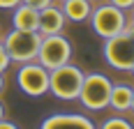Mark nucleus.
<instances>
[{"label": "nucleus", "instance_id": "nucleus-1", "mask_svg": "<svg viewBox=\"0 0 134 129\" xmlns=\"http://www.w3.org/2000/svg\"><path fill=\"white\" fill-rule=\"evenodd\" d=\"M104 60L107 64H111L113 69H125L130 72L134 64V28L127 23L125 30H120L118 35L104 39Z\"/></svg>", "mask_w": 134, "mask_h": 129}, {"label": "nucleus", "instance_id": "nucleus-2", "mask_svg": "<svg viewBox=\"0 0 134 129\" xmlns=\"http://www.w3.org/2000/svg\"><path fill=\"white\" fill-rule=\"evenodd\" d=\"M83 72L74 64H60L49 72V92L53 95L55 99H63V102H74L79 97L81 83H83Z\"/></svg>", "mask_w": 134, "mask_h": 129}, {"label": "nucleus", "instance_id": "nucleus-3", "mask_svg": "<svg viewBox=\"0 0 134 129\" xmlns=\"http://www.w3.org/2000/svg\"><path fill=\"white\" fill-rule=\"evenodd\" d=\"M42 32L40 30H16L7 32V37L2 39V46L7 49L12 62H28V60H37V51H40Z\"/></svg>", "mask_w": 134, "mask_h": 129}, {"label": "nucleus", "instance_id": "nucleus-4", "mask_svg": "<svg viewBox=\"0 0 134 129\" xmlns=\"http://www.w3.org/2000/svg\"><path fill=\"white\" fill-rule=\"evenodd\" d=\"M111 85H113L111 78H107L104 74H99V72L86 74L76 99H79L81 106H86L88 111H102V108H107V106H109Z\"/></svg>", "mask_w": 134, "mask_h": 129}, {"label": "nucleus", "instance_id": "nucleus-5", "mask_svg": "<svg viewBox=\"0 0 134 129\" xmlns=\"http://www.w3.org/2000/svg\"><path fill=\"white\" fill-rule=\"evenodd\" d=\"M88 21H90V26H93L95 35H99L102 39L118 35V32L125 30V26L130 23L125 9L111 5V2H104V5H99V7H95L93 12H90V19H88Z\"/></svg>", "mask_w": 134, "mask_h": 129}, {"label": "nucleus", "instance_id": "nucleus-6", "mask_svg": "<svg viewBox=\"0 0 134 129\" xmlns=\"http://www.w3.org/2000/svg\"><path fill=\"white\" fill-rule=\"evenodd\" d=\"M72 58V44L63 32L55 35H42L40 42V51H37V62L44 64L49 72L60 67V64L69 62Z\"/></svg>", "mask_w": 134, "mask_h": 129}, {"label": "nucleus", "instance_id": "nucleus-7", "mask_svg": "<svg viewBox=\"0 0 134 129\" xmlns=\"http://www.w3.org/2000/svg\"><path fill=\"white\" fill-rule=\"evenodd\" d=\"M16 85L28 97H42L49 92V69L37 60L21 62L19 72H16Z\"/></svg>", "mask_w": 134, "mask_h": 129}, {"label": "nucleus", "instance_id": "nucleus-8", "mask_svg": "<svg viewBox=\"0 0 134 129\" xmlns=\"http://www.w3.org/2000/svg\"><path fill=\"white\" fill-rule=\"evenodd\" d=\"M42 129H93V120L86 115H79V113H55V115H49L42 120Z\"/></svg>", "mask_w": 134, "mask_h": 129}, {"label": "nucleus", "instance_id": "nucleus-9", "mask_svg": "<svg viewBox=\"0 0 134 129\" xmlns=\"http://www.w3.org/2000/svg\"><path fill=\"white\" fill-rule=\"evenodd\" d=\"M65 23H67V19H65V14H63V9L55 7L53 2L40 9V23H37V30H40L42 35H55V32H63V30H65Z\"/></svg>", "mask_w": 134, "mask_h": 129}, {"label": "nucleus", "instance_id": "nucleus-10", "mask_svg": "<svg viewBox=\"0 0 134 129\" xmlns=\"http://www.w3.org/2000/svg\"><path fill=\"white\" fill-rule=\"evenodd\" d=\"M12 28L16 30H37V23H40V9L30 7L26 2H19L12 9Z\"/></svg>", "mask_w": 134, "mask_h": 129}, {"label": "nucleus", "instance_id": "nucleus-11", "mask_svg": "<svg viewBox=\"0 0 134 129\" xmlns=\"http://www.w3.org/2000/svg\"><path fill=\"white\" fill-rule=\"evenodd\" d=\"M63 14H65L67 21L72 23H83L90 19V12H93V5L90 0H63Z\"/></svg>", "mask_w": 134, "mask_h": 129}, {"label": "nucleus", "instance_id": "nucleus-12", "mask_svg": "<svg viewBox=\"0 0 134 129\" xmlns=\"http://www.w3.org/2000/svg\"><path fill=\"white\" fill-rule=\"evenodd\" d=\"M132 92H134V85H130V83H113L111 85V95H109V106L113 111H118V113L130 111Z\"/></svg>", "mask_w": 134, "mask_h": 129}, {"label": "nucleus", "instance_id": "nucleus-13", "mask_svg": "<svg viewBox=\"0 0 134 129\" xmlns=\"http://www.w3.org/2000/svg\"><path fill=\"white\" fill-rule=\"evenodd\" d=\"M134 125L127 118H107L102 122V129H132Z\"/></svg>", "mask_w": 134, "mask_h": 129}, {"label": "nucleus", "instance_id": "nucleus-14", "mask_svg": "<svg viewBox=\"0 0 134 129\" xmlns=\"http://www.w3.org/2000/svg\"><path fill=\"white\" fill-rule=\"evenodd\" d=\"M9 64H12V58H9L7 49H5V46H2V42H0V72H5Z\"/></svg>", "mask_w": 134, "mask_h": 129}, {"label": "nucleus", "instance_id": "nucleus-15", "mask_svg": "<svg viewBox=\"0 0 134 129\" xmlns=\"http://www.w3.org/2000/svg\"><path fill=\"white\" fill-rule=\"evenodd\" d=\"M107 2L116 5V7H120V9H125V12H130V9L134 7V0H107Z\"/></svg>", "mask_w": 134, "mask_h": 129}, {"label": "nucleus", "instance_id": "nucleus-16", "mask_svg": "<svg viewBox=\"0 0 134 129\" xmlns=\"http://www.w3.org/2000/svg\"><path fill=\"white\" fill-rule=\"evenodd\" d=\"M21 2H26V5H30V7H35V9H42V7L51 5L53 0H21Z\"/></svg>", "mask_w": 134, "mask_h": 129}, {"label": "nucleus", "instance_id": "nucleus-17", "mask_svg": "<svg viewBox=\"0 0 134 129\" xmlns=\"http://www.w3.org/2000/svg\"><path fill=\"white\" fill-rule=\"evenodd\" d=\"M21 0H0V9H14Z\"/></svg>", "mask_w": 134, "mask_h": 129}, {"label": "nucleus", "instance_id": "nucleus-18", "mask_svg": "<svg viewBox=\"0 0 134 129\" xmlns=\"http://www.w3.org/2000/svg\"><path fill=\"white\" fill-rule=\"evenodd\" d=\"M16 127H19V125H14L12 120H5V118L0 120V129H16Z\"/></svg>", "mask_w": 134, "mask_h": 129}, {"label": "nucleus", "instance_id": "nucleus-19", "mask_svg": "<svg viewBox=\"0 0 134 129\" xmlns=\"http://www.w3.org/2000/svg\"><path fill=\"white\" fill-rule=\"evenodd\" d=\"M130 12H132V14H130V16H127V19H130V26L134 28V7H132V9H130Z\"/></svg>", "mask_w": 134, "mask_h": 129}, {"label": "nucleus", "instance_id": "nucleus-20", "mask_svg": "<svg viewBox=\"0 0 134 129\" xmlns=\"http://www.w3.org/2000/svg\"><path fill=\"white\" fill-rule=\"evenodd\" d=\"M2 88H5V76H2V72H0V92H2Z\"/></svg>", "mask_w": 134, "mask_h": 129}, {"label": "nucleus", "instance_id": "nucleus-21", "mask_svg": "<svg viewBox=\"0 0 134 129\" xmlns=\"http://www.w3.org/2000/svg\"><path fill=\"white\" fill-rule=\"evenodd\" d=\"M5 118V106H2V102H0V120Z\"/></svg>", "mask_w": 134, "mask_h": 129}, {"label": "nucleus", "instance_id": "nucleus-22", "mask_svg": "<svg viewBox=\"0 0 134 129\" xmlns=\"http://www.w3.org/2000/svg\"><path fill=\"white\" fill-rule=\"evenodd\" d=\"M130 111L134 113V92H132V102H130Z\"/></svg>", "mask_w": 134, "mask_h": 129}, {"label": "nucleus", "instance_id": "nucleus-23", "mask_svg": "<svg viewBox=\"0 0 134 129\" xmlns=\"http://www.w3.org/2000/svg\"><path fill=\"white\" fill-rule=\"evenodd\" d=\"M130 72H132V74H134V64H132V69H130Z\"/></svg>", "mask_w": 134, "mask_h": 129}, {"label": "nucleus", "instance_id": "nucleus-24", "mask_svg": "<svg viewBox=\"0 0 134 129\" xmlns=\"http://www.w3.org/2000/svg\"><path fill=\"white\" fill-rule=\"evenodd\" d=\"M90 2H93V0H90Z\"/></svg>", "mask_w": 134, "mask_h": 129}]
</instances>
